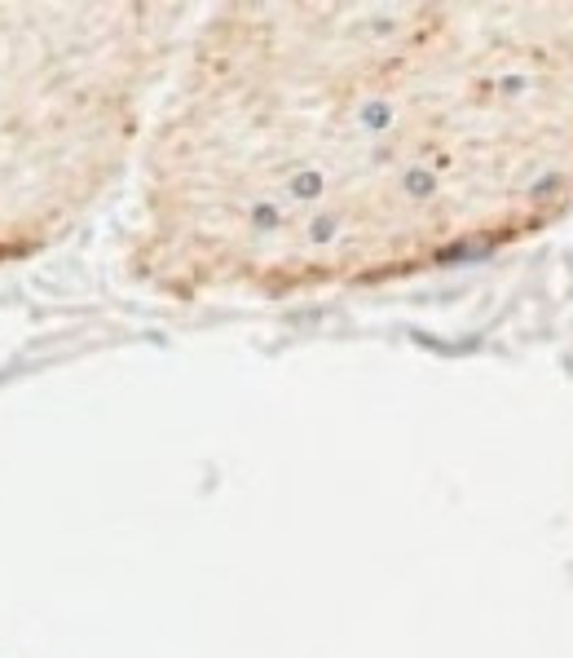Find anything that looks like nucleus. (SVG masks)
Returning a JSON list of instances; mask_svg holds the SVG:
<instances>
[{"instance_id":"1","label":"nucleus","mask_w":573,"mask_h":658,"mask_svg":"<svg viewBox=\"0 0 573 658\" xmlns=\"http://www.w3.org/2000/svg\"><path fill=\"white\" fill-rule=\"evenodd\" d=\"M573 212V0H248L181 49L129 270L172 301L428 274Z\"/></svg>"},{"instance_id":"2","label":"nucleus","mask_w":573,"mask_h":658,"mask_svg":"<svg viewBox=\"0 0 573 658\" xmlns=\"http://www.w3.org/2000/svg\"><path fill=\"white\" fill-rule=\"evenodd\" d=\"M186 5H0V270L67 244L120 186L181 49Z\"/></svg>"}]
</instances>
